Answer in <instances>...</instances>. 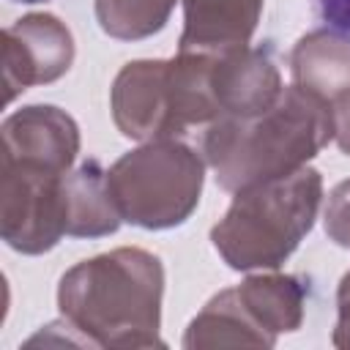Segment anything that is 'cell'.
Returning a JSON list of instances; mask_svg holds the SVG:
<instances>
[{
	"label": "cell",
	"mask_w": 350,
	"mask_h": 350,
	"mask_svg": "<svg viewBox=\"0 0 350 350\" xmlns=\"http://www.w3.org/2000/svg\"><path fill=\"white\" fill-rule=\"evenodd\" d=\"M172 0H96L101 27L118 38H139L159 30Z\"/></svg>",
	"instance_id": "obj_8"
},
{
	"label": "cell",
	"mask_w": 350,
	"mask_h": 350,
	"mask_svg": "<svg viewBox=\"0 0 350 350\" xmlns=\"http://www.w3.org/2000/svg\"><path fill=\"white\" fill-rule=\"evenodd\" d=\"M331 131L334 118L325 98L306 88H290L254 115L213 120L205 153L216 180L230 191H243L301 170Z\"/></svg>",
	"instance_id": "obj_2"
},
{
	"label": "cell",
	"mask_w": 350,
	"mask_h": 350,
	"mask_svg": "<svg viewBox=\"0 0 350 350\" xmlns=\"http://www.w3.org/2000/svg\"><path fill=\"white\" fill-rule=\"evenodd\" d=\"M317 8L325 22L350 33V0H317Z\"/></svg>",
	"instance_id": "obj_10"
},
{
	"label": "cell",
	"mask_w": 350,
	"mask_h": 350,
	"mask_svg": "<svg viewBox=\"0 0 350 350\" xmlns=\"http://www.w3.org/2000/svg\"><path fill=\"white\" fill-rule=\"evenodd\" d=\"M25 3H36V0H25Z\"/></svg>",
	"instance_id": "obj_12"
},
{
	"label": "cell",
	"mask_w": 350,
	"mask_h": 350,
	"mask_svg": "<svg viewBox=\"0 0 350 350\" xmlns=\"http://www.w3.org/2000/svg\"><path fill=\"white\" fill-rule=\"evenodd\" d=\"M71 63V36L55 16H27L5 30L8 98L30 82H49Z\"/></svg>",
	"instance_id": "obj_5"
},
{
	"label": "cell",
	"mask_w": 350,
	"mask_h": 350,
	"mask_svg": "<svg viewBox=\"0 0 350 350\" xmlns=\"http://www.w3.org/2000/svg\"><path fill=\"white\" fill-rule=\"evenodd\" d=\"M320 202V178L312 170L238 191L227 219L213 230L216 249L232 268L279 265L312 227Z\"/></svg>",
	"instance_id": "obj_3"
},
{
	"label": "cell",
	"mask_w": 350,
	"mask_h": 350,
	"mask_svg": "<svg viewBox=\"0 0 350 350\" xmlns=\"http://www.w3.org/2000/svg\"><path fill=\"white\" fill-rule=\"evenodd\" d=\"M3 235L14 249L44 252L68 232L66 167L77 153V126L52 107H27L3 126Z\"/></svg>",
	"instance_id": "obj_1"
},
{
	"label": "cell",
	"mask_w": 350,
	"mask_h": 350,
	"mask_svg": "<svg viewBox=\"0 0 350 350\" xmlns=\"http://www.w3.org/2000/svg\"><path fill=\"white\" fill-rule=\"evenodd\" d=\"M262 0H186L183 52L243 46L257 25Z\"/></svg>",
	"instance_id": "obj_6"
},
{
	"label": "cell",
	"mask_w": 350,
	"mask_h": 350,
	"mask_svg": "<svg viewBox=\"0 0 350 350\" xmlns=\"http://www.w3.org/2000/svg\"><path fill=\"white\" fill-rule=\"evenodd\" d=\"M325 230L342 246H350V183H342L331 194V205L325 213Z\"/></svg>",
	"instance_id": "obj_9"
},
{
	"label": "cell",
	"mask_w": 350,
	"mask_h": 350,
	"mask_svg": "<svg viewBox=\"0 0 350 350\" xmlns=\"http://www.w3.org/2000/svg\"><path fill=\"white\" fill-rule=\"evenodd\" d=\"M334 129H336V134H339L342 150L350 153V93H345V96L336 101V120H334Z\"/></svg>",
	"instance_id": "obj_11"
},
{
	"label": "cell",
	"mask_w": 350,
	"mask_h": 350,
	"mask_svg": "<svg viewBox=\"0 0 350 350\" xmlns=\"http://www.w3.org/2000/svg\"><path fill=\"white\" fill-rule=\"evenodd\" d=\"M202 164L175 142H156L123 156L107 172L118 213L142 227H172L200 200Z\"/></svg>",
	"instance_id": "obj_4"
},
{
	"label": "cell",
	"mask_w": 350,
	"mask_h": 350,
	"mask_svg": "<svg viewBox=\"0 0 350 350\" xmlns=\"http://www.w3.org/2000/svg\"><path fill=\"white\" fill-rule=\"evenodd\" d=\"M293 66L301 88L323 98H325V88L331 93L350 90V41L325 33L309 36L295 49Z\"/></svg>",
	"instance_id": "obj_7"
}]
</instances>
